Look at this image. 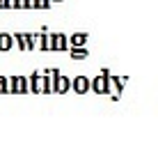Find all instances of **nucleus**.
<instances>
[{
  "mask_svg": "<svg viewBox=\"0 0 158 161\" xmlns=\"http://www.w3.org/2000/svg\"><path fill=\"white\" fill-rule=\"evenodd\" d=\"M53 48H64V37H62V35H55V39H53Z\"/></svg>",
  "mask_w": 158,
  "mask_h": 161,
  "instance_id": "39448f33",
  "label": "nucleus"
},
{
  "mask_svg": "<svg viewBox=\"0 0 158 161\" xmlns=\"http://www.w3.org/2000/svg\"><path fill=\"white\" fill-rule=\"evenodd\" d=\"M7 5H9V3H7V0H0V7H7Z\"/></svg>",
  "mask_w": 158,
  "mask_h": 161,
  "instance_id": "1a4fd4ad",
  "label": "nucleus"
},
{
  "mask_svg": "<svg viewBox=\"0 0 158 161\" xmlns=\"http://www.w3.org/2000/svg\"><path fill=\"white\" fill-rule=\"evenodd\" d=\"M94 87H96V92H105V76L96 78V80H94Z\"/></svg>",
  "mask_w": 158,
  "mask_h": 161,
  "instance_id": "f03ea898",
  "label": "nucleus"
},
{
  "mask_svg": "<svg viewBox=\"0 0 158 161\" xmlns=\"http://www.w3.org/2000/svg\"><path fill=\"white\" fill-rule=\"evenodd\" d=\"M87 87H89L87 78H76V90L78 92H87Z\"/></svg>",
  "mask_w": 158,
  "mask_h": 161,
  "instance_id": "f257e3e1",
  "label": "nucleus"
},
{
  "mask_svg": "<svg viewBox=\"0 0 158 161\" xmlns=\"http://www.w3.org/2000/svg\"><path fill=\"white\" fill-rule=\"evenodd\" d=\"M0 92H7V90H5V80H3V78H0Z\"/></svg>",
  "mask_w": 158,
  "mask_h": 161,
  "instance_id": "6e6552de",
  "label": "nucleus"
},
{
  "mask_svg": "<svg viewBox=\"0 0 158 161\" xmlns=\"http://www.w3.org/2000/svg\"><path fill=\"white\" fill-rule=\"evenodd\" d=\"M67 87H69L67 78H57V92H67Z\"/></svg>",
  "mask_w": 158,
  "mask_h": 161,
  "instance_id": "20e7f679",
  "label": "nucleus"
},
{
  "mask_svg": "<svg viewBox=\"0 0 158 161\" xmlns=\"http://www.w3.org/2000/svg\"><path fill=\"white\" fill-rule=\"evenodd\" d=\"M71 55H74V58H85V55H87V51H85V48H74V53H71Z\"/></svg>",
  "mask_w": 158,
  "mask_h": 161,
  "instance_id": "423d86ee",
  "label": "nucleus"
},
{
  "mask_svg": "<svg viewBox=\"0 0 158 161\" xmlns=\"http://www.w3.org/2000/svg\"><path fill=\"white\" fill-rule=\"evenodd\" d=\"M85 42V35H76L74 37V44H83Z\"/></svg>",
  "mask_w": 158,
  "mask_h": 161,
  "instance_id": "0eeeda50",
  "label": "nucleus"
},
{
  "mask_svg": "<svg viewBox=\"0 0 158 161\" xmlns=\"http://www.w3.org/2000/svg\"><path fill=\"white\" fill-rule=\"evenodd\" d=\"M9 46H12V39L7 37V35H0V48H3V51H7Z\"/></svg>",
  "mask_w": 158,
  "mask_h": 161,
  "instance_id": "7ed1b4c3",
  "label": "nucleus"
}]
</instances>
